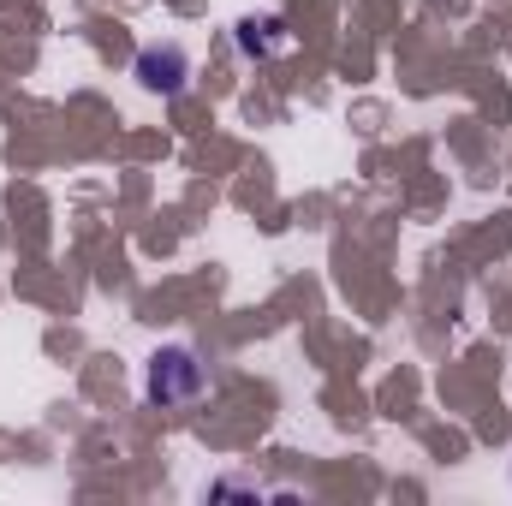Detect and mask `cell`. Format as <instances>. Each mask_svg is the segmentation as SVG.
Segmentation results:
<instances>
[{"label": "cell", "instance_id": "7a4b0ae2", "mask_svg": "<svg viewBox=\"0 0 512 506\" xmlns=\"http://www.w3.org/2000/svg\"><path fill=\"white\" fill-rule=\"evenodd\" d=\"M131 78L149 90V96H185V84H191V48L185 42H143L137 48V60H131Z\"/></svg>", "mask_w": 512, "mask_h": 506}, {"label": "cell", "instance_id": "6da1fadb", "mask_svg": "<svg viewBox=\"0 0 512 506\" xmlns=\"http://www.w3.org/2000/svg\"><path fill=\"white\" fill-rule=\"evenodd\" d=\"M203 387H209V364H203L197 346L173 340V346H155V352H149V364H143V399H149L155 411L197 405Z\"/></svg>", "mask_w": 512, "mask_h": 506}, {"label": "cell", "instance_id": "3957f363", "mask_svg": "<svg viewBox=\"0 0 512 506\" xmlns=\"http://www.w3.org/2000/svg\"><path fill=\"white\" fill-rule=\"evenodd\" d=\"M233 48H239L245 60H280V54L292 48V30H286L280 12H251V18L233 24Z\"/></svg>", "mask_w": 512, "mask_h": 506}]
</instances>
